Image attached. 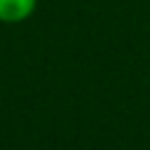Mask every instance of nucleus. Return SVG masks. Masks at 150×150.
<instances>
[{"label":"nucleus","mask_w":150,"mask_h":150,"mask_svg":"<svg viewBox=\"0 0 150 150\" xmlns=\"http://www.w3.org/2000/svg\"><path fill=\"white\" fill-rule=\"evenodd\" d=\"M38 0H0V23H23L33 16Z\"/></svg>","instance_id":"nucleus-1"}]
</instances>
